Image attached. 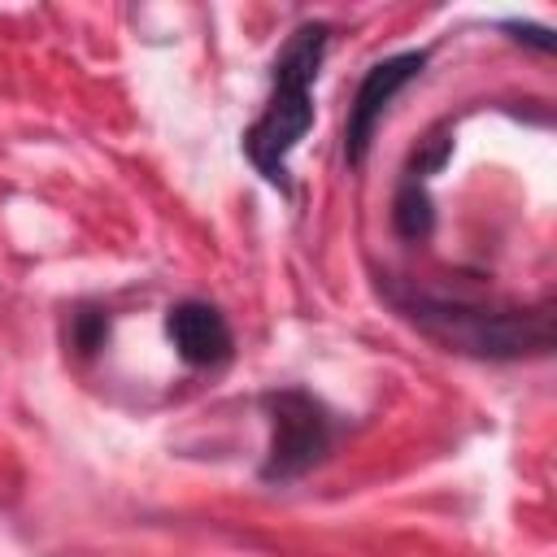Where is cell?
Wrapping results in <instances>:
<instances>
[{
  "label": "cell",
  "mask_w": 557,
  "mask_h": 557,
  "mask_svg": "<svg viewBox=\"0 0 557 557\" xmlns=\"http://www.w3.org/2000/svg\"><path fill=\"white\" fill-rule=\"evenodd\" d=\"M109 331H113V322H109V313L96 309V305H78V309L70 313V348H74L78 357H96V352L109 344Z\"/></svg>",
  "instance_id": "7"
},
{
  "label": "cell",
  "mask_w": 557,
  "mask_h": 557,
  "mask_svg": "<svg viewBox=\"0 0 557 557\" xmlns=\"http://www.w3.org/2000/svg\"><path fill=\"white\" fill-rule=\"evenodd\" d=\"M426 61H431L426 48H400V52L379 57V61L366 65V74H361V83L348 100V117H344V161L348 165H361L370 157L379 122L387 117L392 100L422 78Z\"/></svg>",
  "instance_id": "4"
},
{
  "label": "cell",
  "mask_w": 557,
  "mask_h": 557,
  "mask_svg": "<svg viewBox=\"0 0 557 557\" xmlns=\"http://www.w3.org/2000/svg\"><path fill=\"white\" fill-rule=\"evenodd\" d=\"M331 22L322 17H305L287 39L283 48L274 52L270 61V96L257 113V122L244 131V157L248 165L270 183L278 187L283 196H292V152L300 148V139L309 135L318 109H313V83L326 65V52H331Z\"/></svg>",
  "instance_id": "2"
},
{
  "label": "cell",
  "mask_w": 557,
  "mask_h": 557,
  "mask_svg": "<svg viewBox=\"0 0 557 557\" xmlns=\"http://www.w3.org/2000/svg\"><path fill=\"white\" fill-rule=\"evenodd\" d=\"M379 292L426 339H435L448 352L474 357V361H527L553 348V300L548 296L540 305H505V300L431 292V287H413L400 278H383Z\"/></svg>",
  "instance_id": "1"
},
{
  "label": "cell",
  "mask_w": 557,
  "mask_h": 557,
  "mask_svg": "<svg viewBox=\"0 0 557 557\" xmlns=\"http://www.w3.org/2000/svg\"><path fill=\"white\" fill-rule=\"evenodd\" d=\"M500 30H509V39L535 48V52H553V30L535 26V22H500Z\"/></svg>",
  "instance_id": "8"
},
{
  "label": "cell",
  "mask_w": 557,
  "mask_h": 557,
  "mask_svg": "<svg viewBox=\"0 0 557 557\" xmlns=\"http://www.w3.org/2000/svg\"><path fill=\"white\" fill-rule=\"evenodd\" d=\"M165 339L191 370H222L235 357V331L213 300L187 296L165 309Z\"/></svg>",
  "instance_id": "6"
},
{
  "label": "cell",
  "mask_w": 557,
  "mask_h": 557,
  "mask_svg": "<svg viewBox=\"0 0 557 557\" xmlns=\"http://www.w3.org/2000/svg\"><path fill=\"white\" fill-rule=\"evenodd\" d=\"M261 413L270 422L261 483H270V487H287V483L305 479L309 470H318L344 431V422L331 413V405L296 383L261 392Z\"/></svg>",
  "instance_id": "3"
},
{
  "label": "cell",
  "mask_w": 557,
  "mask_h": 557,
  "mask_svg": "<svg viewBox=\"0 0 557 557\" xmlns=\"http://www.w3.org/2000/svg\"><path fill=\"white\" fill-rule=\"evenodd\" d=\"M448 157H453V117L440 122L426 139H418V148L400 165V178H396V191H392V231L405 244H422L435 231L431 183L448 165Z\"/></svg>",
  "instance_id": "5"
}]
</instances>
